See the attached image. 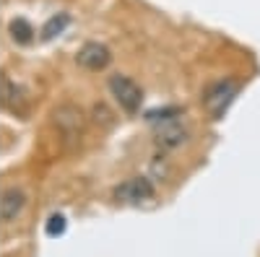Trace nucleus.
I'll return each instance as SVG.
<instances>
[{"instance_id": "1", "label": "nucleus", "mask_w": 260, "mask_h": 257, "mask_svg": "<svg viewBox=\"0 0 260 257\" xmlns=\"http://www.w3.org/2000/svg\"><path fill=\"white\" fill-rule=\"evenodd\" d=\"M237 94H240V83L232 81V78L211 83L203 94V106L211 115V120H221L226 115V109L232 106V101L237 99Z\"/></svg>"}, {"instance_id": "2", "label": "nucleus", "mask_w": 260, "mask_h": 257, "mask_svg": "<svg viewBox=\"0 0 260 257\" xmlns=\"http://www.w3.org/2000/svg\"><path fill=\"white\" fill-rule=\"evenodd\" d=\"M110 91L115 96V101L122 106L127 115H136L143 104V91L136 81H130L127 76H112L110 78Z\"/></svg>"}, {"instance_id": "3", "label": "nucleus", "mask_w": 260, "mask_h": 257, "mask_svg": "<svg viewBox=\"0 0 260 257\" xmlns=\"http://www.w3.org/2000/svg\"><path fill=\"white\" fill-rule=\"evenodd\" d=\"M115 198L122 200V203H143V200H151L154 198V185L146 177H133L127 179L125 185H120L115 190Z\"/></svg>"}, {"instance_id": "4", "label": "nucleus", "mask_w": 260, "mask_h": 257, "mask_svg": "<svg viewBox=\"0 0 260 257\" xmlns=\"http://www.w3.org/2000/svg\"><path fill=\"white\" fill-rule=\"evenodd\" d=\"M78 60V65L86 68V70H104L107 65H110V50H107L104 45H99V42H89V45H83L81 52L76 55Z\"/></svg>"}, {"instance_id": "5", "label": "nucleus", "mask_w": 260, "mask_h": 257, "mask_svg": "<svg viewBox=\"0 0 260 257\" xmlns=\"http://www.w3.org/2000/svg\"><path fill=\"white\" fill-rule=\"evenodd\" d=\"M24 203H26V198L21 190H6L3 195H0V221L3 224L13 221L18 213L24 210Z\"/></svg>"}, {"instance_id": "6", "label": "nucleus", "mask_w": 260, "mask_h": 257, "mask_svg": "<svg viewBox=\"0 0 260 257\" xmlns=\"http://www.w3.org/2000/svg\"><path fill=\"white\" fill-rule=\"evenodd\" d=\"M185 127L177 122V120H167V125L159 130V143L164 145V148H175V145H180L182 140H185Z\"/></svg>"}, {"instance_id": "7", "label": "nucleus", "mask_w": 260, "mask_h": 257, "mask_svg": "<svg viewBox=\"0 0 260 257\" xmlns=\"http://www.w3.org/2000/svg\"><path fill=\"white\" fill-rule=\"evenodd\" d=\"M8 31H11V39H13V42H18V45H29V42L34 39V29L26 24L24 18H16V21H11Z\"/></svg>"}, {"instance_id": "8", "label": "nucleus", "mask_w": 260, "mask_h": 257, "mask_svg": "<svg viewBox=\"0 0 260 257\" xmlns=\"http://www.w3.org/2000/svg\"><path fill=\"white\" fill-rule=\"evenodd\" d=\"M71 24V16L68 13H57V16H52L47 24H45V29H42V39H55L57 34H62L65 31V26Z\"/></svg>"}, {"instance_id": "9", "label": "nucleus", "mask_w": 260, "mask_h": 257, "mask_svg": "<svg viewBox=\"0 0 260 257\" xmlns=\"http://www.w3.org/2000/svg\"><path fill=\"white\" fill-rule=\"evenodd\" d=\"M45 231H47V237H62V234H65V216H60V213L50 216Z\"/></svg>"}, {"instance_id": "10", "label": "nucleus", "mask_w": 260, "mask_h": 257, "mask_svg": "<svg viewBox=\"0 0 260 257\" xmlns=\"http://www.w3.org/2000/svg\"><path fill=\"white\" fill-rule=\"evenodd\" d=\"M180 115H182V112L177 109V106H169V109H154V112H148V120H151V122H159V120L167 122V120H177Z\"/></svg>"}]
</instances>
